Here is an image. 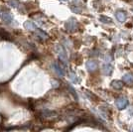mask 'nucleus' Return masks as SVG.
Segmentation results:
<instances>
[{"mask_svg": "<svg viewBox=\"0 0 133 132\" xmlns=\"http://www.w3.org/2000/svg\"><path fill=\"white\" fill-rule=\"evenodd\" d=\"M56 52H57V54L59 56V59L61 60V62L66 66L68 65V56H66V52L65 48L62 46V45H57L56 46Z\"/></svg>", "mask_w": 133, "mask_h": 132, "instance_id": "obj_1", "label": "nucleus"}, {"mask_svg": "<svg viewBox=\"0 0 133 132\" xmlns=\"http://www.w3.org/2000/svg\"><path fill=\"white\" fill-rule=\"evenodd\" d=\"M65 27H66V29L68 31H70V32H75V31L77 30V28H78V22H77V20H76L75 18H71V19H69V20L66 21Z\"/></svg>", "mask_w": 133, "mask_h": 132, "instance_id": "obj_2", "label": "nucleus"}, {"mask_svg": "<svg viewBox=\"0 0 133 132\" xmlns=\"http://www.w3.org/2000/svg\"><path fill=\"white\" fill-rule=\"evenodd\" d=\"M112 70H113V67L111 65L110 59L107 57L105 62H104V65L102 67V71H103V72H104L105 75H110L111 72H112Z\"/></svg>", "mask_w": 133, "mask_h": 132, "instance_id": "obj_3", "label": "nucleus"}, {"mask_svg": "<svg viewBox=\"0 0 133 132\" xmlns=\"http://www.w3.org/2000/svg\"><path fill=\"white\" fill-rule=\"evenodd\" d=\"M115 104L118 107V109H124L128 106V100L125 97H120L115 101Z\"/></svg>", "mask_w": 133, "mask_h": 132, "instance_id": "obj_4", "label": "nucleus"}, {"mask_svg": "<svg viewBox=\"0 0 133 132\" xmlns=\"http://www.w3.org/2000/svg\"><path fill=\"white\" fill-rule=\"evenodd\" d=\"M52 67H53V70L55 71V72L59 77H64L65 76V71H64V69L62 68V66L59 63H54L52 65Z\"/></svg>", "mask_w": 133, "mask_h": 132, "instance_id": "obj_5", "label": "nucleus"}, {"mask_svg": "<svg viewBox=\"0 0 133 132\" xmlns=\"http://www.w3.org/2000/svg\"><path fill=\"white\" fill-rule=\"evenodd\" d=\"M2 21L5 23V24H11L14 19H13V16L10 12H3L2 13Z\"/></svg>", "mask_w": 133, "mask_h": 132, "instance_id": "obj_6", "label": "nucleus"}, {"mask_svg": "<svg viewBox=\"0 0 133 132\" xmlns=\"http://www.w3.org/2000/svg\"><path fill=\"white\" fill-rule=\"evenodd\" d=\"M36 37H37V39L40 40L41 42H44V41H46L47 39L49 38V35L47 33H45L44 31L40 30L39 28H38V29L36 30Z\"/></svg>", "mask_w": 133, "mask_h": 132, "instance_id": "obj_7", "label": "nucleus"}, {"mask_svg": "<svg viewBox=\"0 0 133 132\" xmlns=\"http://www.w3.org/2000/svg\"><path fill=\"white\" fill-rule=\"evenodd\" d=\"M87 69L89 70V72H94L95 71L96 69H97V67H98V64H97V62L96 61H94V60H89L87 62Z\"/></svg>", "mask_w": 133, "mask_h": 132, "instance_id": "obj_8", "label": "nucleus"}, {"mask_svg": "<svg viewBox=\"0 0 133 132\" xmlns=\"http://www.w3.org/2000/svg\"><path fill=\"white\" fill-rule=\"evenodd\" d=\"M24 27H25V29L29 30V31H36L38 29V26L32 21H26L24 23Z\"/></svg>", "mask_w": 133, "mask_h": 132, "instance_id": "obj_9", "label": "nucleus"}, {"mask_svg": "<svg viewBox=\"0 0 133 132\" xmlns=\"http://www.w3.org/2000/svg\"><path fill=\"white\" fill-rule=\"evenodd\" d=\"M115 17H116V19L119 21V22L123 23L124 21H125V19H126V14H125V12L118 11L115 13Z\"/></svg>", "mask_w": 133, "mask_h": 132, "instance_id": "obj_10", "label": "nucleus"}, {"mask_svg": "<svg viewBox=\"0 0 133 132\" xmlns=\"http://www.w3.org/2000/svg\"><path fill=\"white\" fill-rule=\"evenodd\" d=\"M123 82L126 83H133V75L131 74H125L122 77Z\"/></svg>", "mask_w": 133, "mask_h": 132, "instance_id": "obj_11", "label": "nucleus"}, {"mask_svg": "<svg viewBox=\"0 0 133 132\" xmlns=\"http://www.w3.org/2000/svg\"><path fill=\"white\" fill-rule=\"evenodd\" d=\"M111 85H112V88H115V89H121L122 87H123V83L120 81H113L111 83Z\"/></svg>", "mask_w": 133, "mask_h": 132, "instance_id": "obj_12", "label": "nucleus"}, {"mask_svg": "<svg viewBox=\"0 0 133 132\" xmlns=\"http://www.w3.org/2000/svg\"><path fill=\"white\" fill-rule=\"evenodd\" d=\"M99 20L101 21L102 23H104V24H111L112 23V21H111L110 18H108V17H105V16H100L99 17Z\"/></svg>", "mask_w": 133, "mask_h": 132, "instance_id": "obj_13", "label": "nucleus"}, {"mask_svg": "<svg viewBox=\"0 0 133 132\" xmlns=\"http://www.w3.org/2000/svg\"><path fill=\"white\" fill-rule=\"evenodd\" d=\"M71 80H72V83H79V80L78 78V77H77V75L76 74H74V72H72L71 74Z\"/></svg>", "mask_w": 133, "mask_h": 132, "instance_id": "obj_14", "label": "nucleus"}, {"mask_svg": "<svg viewBox=\"0 0 133 132\" xmlns=\"http://www.w3.org/2000/svg\"><path fill=\"white\" fill-rule=\"evenodd\" d=\"M8 4L12 7H18L19 5V1L18 0H9V2H8Z\"/></svg>", "mask_w": 133, "mask_h": 132, "instance_id": "obj_15", "label": "nucleus"}, {"mask_svg": "<svg viewBox=\"0 0 133 132\" xmlns=\"http://www.w3.org/2000/svg\"><path fill=\"white\" fill-rule=\"evenodd\" d=\"M63 1H68V0H63Z\"/></svg>", "mask_w": 133, "mask_h": 132, "instance_id": "obj_16", "label": "nucleus"}, {"mask_svg": "<svg viewBox=\"0 0 133 132\" xmlns=\"http://www.w3.org/2000/svg\"><path fill=\"white\" fill-rule=\"evenodd\" d=\"M131 10H132V12H133V8H132V9H131Z\"/></svg>", "mask_w": 133, "mask_h": 132, "instance_id": "obj_17", "label": "nucleus"}, {"mask_svg": "<svg viewBox=\"0 0 133 132\" xmlns=\"http://www.w3.org/2000/svg\"><path fill=\"white\" fill-rule=\"evenodd\" d=\"M132 130H133V128H132Z\"/></svg>", "mask_w": 133, "mask_h": 132, "instance_id": "obj_18", "label": "nucleus"}]
</instances>
